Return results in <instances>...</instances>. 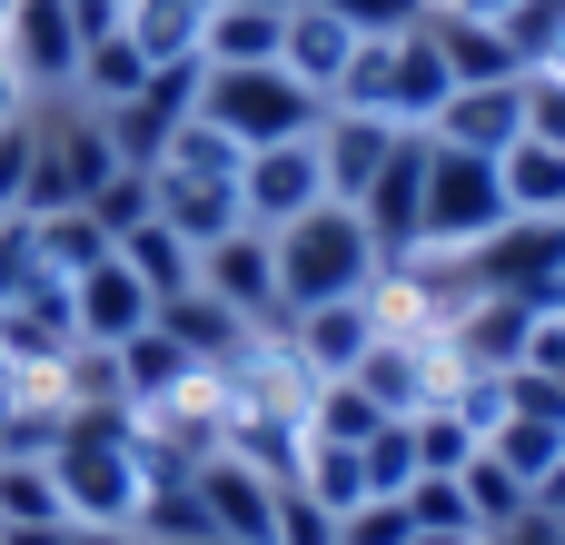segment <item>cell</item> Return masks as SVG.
<instances>
[{"label": "cell", "instance_id": "1", "mask_svg": "<svg viewBox=\"0 0 565 545\" xmlns=\"http://www.w3.org/2000/svg\"><path fill=\"white\" fill-rule=\"evenodd\" d=\"M50 487H60L70 526H139V506H149L159 477H149V447H139L129 417H60Z\"/></svg>", "mask_w": 565, "mask_h": 545}, {"label": "cell", "instance_id": "2", "mask_svg": "<svg viewBox=\"0 0 565 545\" xmlns=\"http://www.w3.org/2000/svg\"><path fill=\"white\" fill-rule=\"evenodd\" d=\"M268 248H278V308H288V318H298V308H328V298H367V288L387 278L367 218L338 209V199H318L308 218L268 228Z\"/></svg>", "mask_w": 565, "mask_h": 545}, {"label": "cell", "instance_id": "3", "mask_svg": "<svg viewBox=\"0 0 565 545\" xmlns=\"http://www.w3.org/2000/svg\"><path fill=\"white\" fill-rule=\"evenodd\" d=\"M447 99H457V70H447L437 30L417 20V30H397V40H358V60H348V79H338L328 109H377V119H397V129H427Z\"/></svg>", "mask_w": 565, "mask_h": 545}, {"label": "cell", "instance_id": "4", "mask_svg": "<svg viewBox=\"0 0 565 545\" xmlns=\"http://www.w3.org/2000/svg\"><path fill=\"white\" fill-rule=\"evenodd\" d=\"M199 119L228 129L238 149H278V139H308L328 119V99L308 79H288L278 60H258V70H209L199 79Z\"/></svg>", "mask_w": 565, "mask_h": 545}, {"label": "cell", "instance_id": "5", "mask_svg": "<svg viewBox=\"0 0 565 545\" xmlns=\"http://www.w3.org/2000/svg\"><path fill=\"white\" fill-rule=\"evenodd\" d=\"M507 218H516V209H507L497 159L437 149V139H427V228H417V248H487Z\"/></svg>", "mask_w": 565, "mask_h": 545}, {"label": "cell", "instance_id": "6", "mask_svg": "<svg viewBox=\"0 0 565 545\" xmlns=\"http://www.w3.org/2000/svg\"><path fill=\"white\" fill-rule=\"evenodd\" d=\"M487 298H526V308H556L565 298V218H507L487 248H467Z\"/></svg>", "mask_w": 565, "mask_h": 545}, {"label": "cell", "instance_id": "7", "mask_svg": "<svg viewBox=\"0 0 565 545\" xmlns=\"http://www.w3.org/2000/svg\"><path fill=\"white\" fill-rule=\"evenodd\" d=\"M318 199H328L318 129H308V139H278V149H248V169H238V218H248V228H288V218H308Z\"/></svg>", "mask_w": 565, "mask_h": 545}, {"label": "cell", "instance_id": "8", "mask_svg": "<svg viewBox=\"0 0 565 545\" xmlns=\"http://www.w3.org/2000/svg\"><path fill=\"white\" fill-rule=\"evenodd\" d=\"M199 288H209L218 308H238L248 328H278V318H288V308H278V248H268V228H248V218L199 248Z\"/></svg>", "mask_w": 565, "mask_h": 545}, {"label": "cell", "instance_id": "9", "mask_svg": "<svg viewBox=\"0 0 565 545\" xmlns=\"http://www.w3.org/2000/svg\"><path fill=\"white\" fill-rule=\"evenodd\" d=\"M0 50H10V70H20L30 99H60L79 79V20H70V0H10Z\"/></svg>", "mask_w": 565, "mask_h": 545}, {"label": "cell", "instance_id": "10", "mask_svg": "<svg viewBox=\"0 0 565 545\" xmlns=\"http://www.w3.org/2000/svg\"><path fill=\"white\" fill-rule=\"evenodd\" d=\"M358 218H367V238H377L387 268L417 258V228H427V129H407V139L387 149V169H377V189L358 199Z\"/></svg>", "mask_w": 565, "mask_h": 545}, {"label": "cell", "instance_id": "11", "mask_svg": "<svg viewBox=\"0 0 565 545\" xmlns=\"http://www.w3.org/2000/svg\"><path fill=\"white\" fill-rule=\"evenodd\" d=\"M199 506H209V536H238V545H278V477H258L248 457H199L189 467Z\"/></svg>", "mask_w": 565, "mask_h": 545}, {"label": "cell", "instance_id": "12", "mask_svg": "<svg viewBox=\"0 0 565 545\" xmlns=\"http://www.w3.org/2000/svg\"><path fill=\"white\" fill-rule=\"evenodd\" d=\"M427 139H437V149H477V159L516 149V139H526V70H516V79H467V89L427 119Z\"/></svg>", "mask_w": 565, "mask_h": 545}, {"label": "cell", "instance_id": "13", "mask_svg": "<svg viewBox=\"0 0 565 545\" xmlns=\"http://www.w3.org/2000/svg\"><path fill=\"white\" fill-rule=\"evenodd\" d=\"M407 129L397 119H377V109H328L318 119V169H328V199L338 209H358L367 189H377V169H387V149H397Z\"/></svg>", "mask_w": 565, "mask_h": 545}, {"label": "cell", "instance_id": "14", "mask_svg": "<svg viewBox=\"0 0 565 545\" xmlns=\"http://www.w3.org/2000/svg\"><path fill=\"white\" fill-rule=\"evenodd\" d=\"M70 318H79V348H119V338H139L149 318H159V298L119 268V248L89 268V278H70Z\"/></svg>", "mask_w": 565, "mask_h": 545}, {"label": "cell", "instance_id": "15", "mask_svg": "<svg viewBox=\"0 0 565 545\" xmlns=\"http://www.w3.org/2000/svg\"><path fill=\"white\" fill-rule=\"evenodd\" d=\"M288 338H298V357H308L318 377H358V357L377 348V308H367V298H328V308H298Z\"/></svg>", "mask_w": 565, "mask_h": 545}, {"label": "cell", "instance_id": "16", "mask_svg": "<svg viewBox=\"0 0 565 545\" xmlns=\"http://www.w3.org/2000/svg\"><path fill=\"white\" fill-rule=\"evenodd\" d=\"M348 60H358V30L338 20V10H288V40H278V70L288 79H308L318 99H338V79H348Z\"/></svg>", "mask_w": 565, "mask_h": 545}, {"label": "cell", "instance_id": "17", "mask_svg": "<svg viewBox=\"0 0 565 545\" xmlns=\"http://www.w3.org/2000/svg\"><path fill=\"white\" fill-rule=\"evenodd\" d=\"M149 189H159V218L189 238V248H209V238H228L238 228V179H189V169H149Z\"/></svg>", "mask_w": 565, "mask_h": 545}, {"label": "cell", "instance_id": "18", "mask_svg": "<svg viewBox=\"0 0 565 545\" xmlns=\"http://www.w3.org/2000/svg\"><path fill=\"white\" fill-rule=\"evenodd\" d=\"M278 40H288L278 10H258V0H218L209 30H199V70H258V60H278Z\"/></svg>", "mask_w": 565, "mask_h": 545}, {"label": "cell", "instance_id": "19", "mask_svg": "<svg viewBox=\"0 0 565 545\" xmlns=\"http://www.w3.org/2000/svg\"><path fill=\"white\" fill-rule=\"evenodd\" d=\"M119 268H129L149 298H179V288H199V248H189V238H179L159 209H149L139 228H119Z\"/></svg>", "mask_w": 565, "mask_h": 545}, {"label": "cell", "instance_id": "20", "mask_svg": "<svg viewBox=\"0 0 565 545\" xmlns=\"http://www.w3.org/2000/svg\"><path fill=\"white\" fill-rule=\"evenodd\" d=\"M159 338H169L189 367H209V357H228V348L248 338V318H238V308H218L209 288H179V298H159Z\"/></svg>", "mask_w": 565, "mask_h": 545}, {"label": "cell", "instance_id": "21", "mask_svg": "<svg viewBox=\"0 0 565 545\" xmlns=\"http://www.w3.org/2000/svg\"><path fill=\"white\" fill-rule=\"evenodd\" d=\"M536 318H546V308H526V298H477V308L457 318V357H467V367H526Z\"/></svg>", "mask_w": 565, "mask_h": 545}, {"label": "cell", "instance_id": "22", "mask_svg": "<svg viewBox=\"0 0 565 545\" xmlns=\"http://www.w3.org/2000/svg\"><path fill=\"white\" fill-rule=\"evenodd\" d=\"M89 109H119V99H139L149 89V50L129 40V30H99V40H79V79H70Z\"/></svg>", "mask_w": 565, "mask_h": 545}, {"label": "cell", "instance_id": "23", "mask_svg": "<svg viewBox=\"0 0 565 545\" xmlns=\"http://www.w3.org/2000/svg\"><path fill=\"white\" fill-rule=\"evenodd\" d=\"M497 179H507V209L516 218H565V149L516 139V149H497Z\"/></svg>", "mask_w": 565, "mask_h": 545}, {"label": "cell", "instance_id": "24", "mask_svg": "<svg viewBox=\"0 0 565 545\" xmlns=\"http://www.w3.org/2000/svg\"><path fill=\"white\" fill-rule=\"evenodd\" d=\"M437 30V50H447V70H457V89L467 79H516L526 60H516V40L507 30H487V20H427Z\"/></svg>", "mask_w": 565, "mask_h": 545}, {"label": "cell", "instance_id": "25", "mask_svg": "<svg viewBox=\"0 0 565 545\" xmlns=\"http://www.w3.org/2000/svg\"><path fill=\"white\" fill-rule=\"evenodd\" d=\"M30 238H40V258H50V278H89V268L119 248L89 209H50V218H30Z\"/></svg>", "mask_w": 565, "mask_h": 545}, {"label": "cell", "instance_id": "26", "mask_svg": "<svg viewBox=\"0 0 565 545\" xmlns=\"http://www.w3.org/2000/svg\"><path fill=\"white\" fill-rule=\"evenodd\" d=\"M457 496H467V516H477V536H497V526H516V516L536 506V496H526V477H516V467H497L487 447H477V457L457 467Z\"/></svg>", "mask_w": 565, "mask_h": 545}, {"label": "cell", "instance_id": "27", "mask_svg": "<svg viewBox=\"0 0 565 545\" xmlns=\"http://www.w3.org/2000/svg\"><path fill=\"white\" fill-rule=\"evenodd\" d=\"M487 457H497V467H516V477H526V496H536V487L565 467V427H556V417H507V427L487 437Z\"/></svg>", "mask_w": 565, "mask_h": 545}, {"label": "cell", "instance_id": "28", "mask_svg": "<svg viewBox=\"0 0 565 545\" xmlns=\"http://www.w3.org/2000/svg\"><path fill=\"white\" fill-rule=\"evenodd\" d=\"M0 526H70V506L50 487V457H0Z\"/></svg>", "mask_w": 565, "mask_h": 545}, {"label": "cell", "instance_id": "29", "mask_svg": "<svg viewBox=\"0 0 565 545\" xmlns=\"http://www.w3.org/2000/svg\"><path fill=\"white\" fill-rule=\"evenodd\" d=\"M149 209H159V189H149V169H109V179L89 189V218H99L109 238H119V228H139Z\"/></svg>", "mask_w": 565, "mask_h": 545}, {"label": "cell", "instance_id": "30", "mask_svg": "<svg viewBox=\"0 0 565 545\" xmlns=\"http://www.w3.org/2000/svg\"><path fill=\"white\" fill-rule=\"evenodd\" d=\"M358 457H367V487H377V496H407V487H417V437H407V417H387Z\"/></svg>", "mask_w": 565, "mask_h": 545}, {"label": "cell", "instance_id": "31", "mask_svg": "<svg viewBox=\"0 0 565 545\" xmlns=\"http://www.w3.org/2000/svg\"><path fill=\"white\" fill-rule=\"evenodd\" d=\"M318 10H338L358 40H397V30H417V20H427V0H318Z\"/></svg>", "mask_w": 565, "mask_h": 545}, {"label": "cell", "instance_id": "32", "mask_svg": "<svg viewBox=\"0 0 565 545\" xmlns=\"http://www.w3.org/2000/svg\"><path fill=\"white\" fill-rule=\"evenodd\" d=\"M526 139L565 149V70H526Z\"/></svg>", "mask_w": 565, "mask_h": 545}, {"label": "cell", "instance_id": "33", "mask_svg": "<svg viewBox=\"0 0 565 545\" xmlns=\"http://www.w3.org/2000/svg\"><path fill=\"white\" fill-rule=\"evenodd\" d=\"M338 545H407V506L397 496H367L358 516H338Z\"/></svg>", "mask_w": 565, "mask_h": 545}, {"label": "cell", "instance_id": "34", "mask_svg": "<svg viewBox=\"0 0 565 545\" xmlns=\"http://www.w3.org/2000/svg\"><path fill=\"white\" fill-rule=\"evenodd\" d=\"M526 0H427V20H487V30H516Z\"/></svg>", "mask_w": 565, "mask_h": 545}, {"label": "cell", "instance_id": "35", "mask_svg": "<svg viewBox=\"0 0 565 545\" xmlns=\"http://www.w3.org/2000/svg\"><path fill=\"white\" fill-rule=\"evenodd\" d=\"M477 545H565V516H546V506H526L516 526H497V536H477Z\"/></svg>", "mask_w": 565, "mask_h": 545}, {"label": "cell", "instance_id": "36", "mask_svg": "<svg viewBox=\"0 0 565 545\" xmlns=\"http://www.w3.org/2000/svg\"><path fill=\"white\" fill-rule=\"evenodd\" d=\"M407 545H477V526H407Z\"/></svg>", "mask_w": 565, "mask_h": 545}, {"label": "cell", "instance_id": "37", "mask_svg": "<svg viewBox=\"0 0 565 545\" xmlns=\"http://www.w3.org/2000/svg\"><path fill=\"white\" fill-rule=\"evenodd\" d=\"M0 545H70V526H0Z\"/></svg>", "mask_w": 565, "mask_h": 545}, {"label": "cell", "instance_id": "38", "mask_svg": "<svg viewBox=\"0 0 565 545\" xmlns=\"http://www.w3.org/2000/svg\"><path fill=\"white\" fill-rule=\"evenodd\" d=\"M10 109H30V89H20V70H10V50H0V119Z\"/></svg>", "mask_w": 565, "mask_h": 545}, {"label": "cell", "instance_id": "39", "mask_svg": "<svg viewBox=\"0 0 565 545\" xmlns=\"http://www.w3.org/2000/svg\"><path fill=\"white\" fill-rule=\"evenodd\" d=\"M70 545H139L129 526H70Z\"/></svg>", "mask_w": 565, "mask_h": 545}, {"label": "cell", "instance_id": "40", "mask_svg": "<svg viewBox=\"0 0 565 545\" xmlns=\"http://www.w3.org/2000/svg\"><path fill=\"white\" fill-rule=\"evenodd\" d=\"M258 10H278V20H288V10H308V0H258Z\"/></svg>", "mask_w": 565, "mask_h": 545}, {"label": "cell", "instance_id": "41", "mask_svg": "<svg viewBox=\"0 0 565 545\" xmlns=\"http://www.w3.org/2000/svg\"><path fill=\"white\" fill-rule=\"evenodd\" d=\"M0 218H10V209H0Z\"/></svg>", "mask_w": 565, "mask_h": 545}]
</instances>
